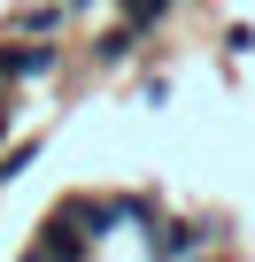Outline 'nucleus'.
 Listing matches in <instances>:
<instances>
[{
	"instance_id": "1",
	"label": "nucleus",
	"mask_w": 255,
	"mask_h": 262,
	"mask_svg": "<svg viewBox=\"0 0 255 262\" xmlns=\"http://www.w3.org/2000/svg\"><path fill=\"white\" fill-rule=\"evenodd\" d=\"M54 70V47H0V77H39Z\"/></svg>"
},
{
	"instance_id": "2",
	"label": "nucleus",
	"mask_w": 255,
	"mask_h": 262,
	"mask_svg": "<svg viewBox=\"0 0 255 262\" xmlns=\"http://www.w3.org/2000/svg\"><path fill=\"white\" fill-rule=\"evenodd\" d=\"M178 8V0H124V24H132V31H147V24H163Z\"/></svg>"
},
{
	"instance_id": "3",
	"label": "nucleus",
	"mask_w": 255,
	"mask_h": 262,
	"mask_svg": "<svg viewBox=\"0 0 255 262\" xmlns=\"http://www.w3.org/2000/svg\"><path fill=\"white\" fill-rule=\"evenodd\" d=\"M0 131H8V100H0Z\"/></svg>"
}]
</instances>
